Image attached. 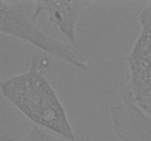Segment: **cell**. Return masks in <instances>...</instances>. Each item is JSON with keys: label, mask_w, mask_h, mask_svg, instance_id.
<instances>
[{"label": "cell", "mask_w": 151, "mask_h": 141, "mask_svg": "<svg viewBox=\"0 0 151 141\" xmlns=\"http://www.w3.org/2000/svg\"><path fill=\"white\" fill-rule=\"evenodd\" d=\"M0 90L4 98L32 125L65 139L81 140L57 93L42 72L38 57L26 70L1 80Z\"/></svg>", "instance_id": "6da1fadb"}, {"label": "cell", "mask_w": 151, "mask_h": 141, "mask_svg": "<svg viewBox=\"0 0 151 141\" xmlns=\"http://www.w3.org/2000/svg\"><path fill=\"white\" fill-rule=\"evenodd\" d=\"M0 31L28 43L80 70L88 69V63L81 60L71 44L50 36L37 26L26 13L22 2L0 0Z\"/></svg>", "instance_id": "7a4b0ae2"}, {"label": "cell", "mask_w": 151, "mask_h": 141, "mask_svg": "<svg viewBox=\"0 0 151 141\" xmlns=\"http://www.w3.org/2000/svg\"><path fill=\"white\" fill-rule=\"evenodd\" d=\"M140 32L126 57L128 92L131 100L151 116V1L139 16Z\"/></svg>", "instance_id": "3957f363"}, {"label": "cell", "mask_w": 151, "mask_h": 141, "mask_svg": "<svg viewBox=\"0 0 151 141\" xmlns=\"http://www.w3.org/2000/svg\"><path fill=\"white\" fill-rule=\"evenodd\" d=\"M95 1H35L31 16L35 21L45 15L48 21L72 44L76 43L77 25L83 12Z\"/></svg>", "instance_id": "277c9868"}, {"label": "cell", "mask_w": 151, "mask_h": 141, "mask_svg": "<svg viewBox=\"0 0 151 141\" xmlns=\"http://www.w3.org/2000/svg\"><path fill=\"white\" fill-rule=\"evenodd\" d=\"M110 115L114 132L122 141H151V116L130 98L114 104Z\"/></svg>", "instance_id": "5b68a950"}, {"label": "cell", "mask_w": 151, "mask_h": 141, "mask_svg": "<svg viewBox=\"0 0 151 141\" xmlns=\"http://www.w3.org/2000/svg\"><path fill=\"white\" fill-rule=\"evenodd\" d=\"M0 141H83L70 140L60 137L52 135L47 131L41 129L38 126L32 125L25 135L22 137H16L10 134H4L1 135Z\"/></svg>", "instance_id": "8992f818"}]
</instances>
